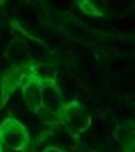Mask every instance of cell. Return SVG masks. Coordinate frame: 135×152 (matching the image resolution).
<instances>
[{
    "instance_id": "cell-2",
    "label": "cell",
    "mask_w": 135,
    "mask_h": 152,
    "mask_svg": "<svg viewBox=\"0 0 135 152\" xmlns=\"http://www.w3.org/2000/svg\"><path fill=\"white\" fill-rule=\"evenodd\" d=\"M61 118L66 122V127H68V130L71 134H81V132H85L88 129V125L91 122L90 118V113H88L86 110L83 108L81 105L78 103H71V105H66L64 107V112L61 115Z\"/></svg>"
},
{
    "instance_id": "cell-1",
    "label": "cell",
    "mask_w": 135,
    "mask_h": 152,
    "mask_svg": "<svg viewBox=\"0 0 135 152\" xmlns=\"http://www.w3.org/2000/svg\"><path fill=\"white\" fill-rule=\"evenodd\" d=\"M29 132L15 118H7L0 125V142L2 145L12 152L26 151L29 145Z\"/></svg>"
},
{
    "instance_id": "cell-4",
    "label": "cell",
    "mask_w": 135,
    "mask_h": 152,
    "mask_svg": "<svg viewBox=\"0 0 135 152\" xmlns=\"http://www.w3.org/2000/svg\"><path fill=\"white\" fill-rule=\"evenodd\" d=\"M42 152H64V151H61L59 147H46Z\"/></svg>"
},
{
    "instance_id": "cell-5",
    "label": "cell",
    "mask_w": 135,
    "mask_h": 152,
    "mask_svg": "<svg viewBox=\"0 0 135 152\" xmlns=\"http://www.w3.org/2000/svg\"><path fill=\"white\" fill-rule=\"evenodd\" d=\"M0 152H5V147L2 145V142H0Z\"/></svg>"
},
{
    "instance_id": "cell-3",
    "label": "cell",
    "mask_w": 135,
    "mask_h": 152,
    "mask_svg": "<svg viewBox=\"0 0 135 152\" xmlns=\"http://www.w3.org/2000/svg\"><path fill=\"white\" fill-rule=\"evenodd\" d=\"M22 98L32 112H37L41 108V103H42V80L34 71L27 76L24 85H22Z\"/></svg>"
}]
</instances>
